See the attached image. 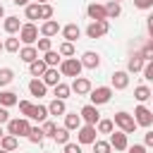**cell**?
<instances>
[{"label": "cell", "mask_w": 153, "mask_h": 153, "mask_svg": "<svg viewBox=\"0 0 153 153\" xmlns=\"http://www.w3.org/2000/svg\"><path fill=\"white\" fill-rule=\"evenodd\" d=\"M141 72H143V79H146V81H153V60H148Z\"/></svg>", "instance_id": "cell-43"}, {"label": "cell", "mask_w": 153, "mask_h": 153, "mask_svg": "<svg viewBox=\"0 0 153 153\" xmlns=\"http://www.w3.org/2000/svg\"><path fill=\"white\" fill-rule=\"evenodd\" d=\"M67 112V105H65V100H60V98H53L50 100V105H48V115H65Z\"/></svg>", "instance_id": "cell-29"}, {"label": "cell", "mask_w": 153, "mask_h": 153, "mask_svg": "<svg viewBox=\"0 0 153 153\" xmlns=\"http://www.w3.org/2000/svg\"><path fill=\"white\" fill-rule=\"evenodd\" d=\"M29 131H31V124H29V117H10V122H7V134H14L17 139L19 136H29Z\"/></svg>", "instance_id": "cell-2"}, {"label": "cell", "mask_w": 153, "mask_h": 153, "mask_svg": "<svg viewBox=\"0 0 153 153\" xmlns=\"http://www.w3.org/2000/svg\"><path fill=\"white\" fill-rule=\"evenodd\" d=\"M151 93H153V91H151L146 84H141V86H136V88H134V98H136L139 103H146V100H151Z\"/></svg>", "instance_id": "cell-32"}, {"label": "cell", "mask_w": 153, "mask_h": 153, "mask_svg": "<svg viewBox=\"0 0 153 153\" xmlns=\"http://www.w3.org/2000/svg\"><path fill=\"white\" fill-rule=\"evenodd\" d=\"M60 33H62V38H65V41L74 43V41L81 36V29H79L76 24H67V26H62V29H60Z\"/></svg>", "instance_id": "cell-19"}, {"label": "cell", "mask_w": 153, "mask_h": 153, "mask_svg": "<svg viewBox=\"0 0 153 153\" xmlns=\"http://www.w3.org/2000/svg\"><path fill=\"white\" fill-rule=\"evenodd\" d=\"M60 76H62V74H60V69H57V67H48V69L43 72V76H41V79H43V84H45V86H55V84H60Z\"/></svg>", "instance_id": "cell-20"}, {"label": "cell", "mask_w": 153, "mask_h": 153, "mask_svg": "<svg viewBox=\"0 0 153 153\" xmlns=\"http://www.w3.org/2000/svg\"><path fill=\"white\" fill-rule=\"evenodd\" d=\"M53 14H55L53 5H50V2H41V19H43V22H45V19H53Z\"/></svg>", "instance_id": "cell-41"}, {"label": "cell", "mask_w": 153, "mask_h": 153, "mask_svg": "<svg viewBox=\"0 0 153 153\" xmlns=\"http://www.w3.org/2000/svg\"><path fill=\"white\" fill-rule=\"evenodd\" d=\"M36 57H38V48H36V45H22V48H19V60H22V62L31 65Z\"/></svg>", "instance_id": "cell-17"}, {"label": "cell", "mask_w": 153, "mask_h": 153, "mask_svg": "<svg viewBox=\"0 0 153 153\" xmlns=\"http://www.w3.org/2000/svg\"><path fill=\"white\" fill-rule=\"evenodd\" d=\"M110 31V19H98L86 26V38H100Z\"/></svg>", "instance_id": "cell-6"}, {"label": "cell", "mask_w": 153, "mask_h": 153, "mask_svg": "<svg viewBox=\"0 0 153 153\" xmlns=\"http://www.w3.org/2000/svg\"><path fill=\"white\" fill-rule=\"evenodd\" d=\"M143 65H146V60L141 57V53H134V55L127 60V72H129V74H136V72L143 69Z\"/></svg>", "instance_id": "cell-18"}, {"label": "cell", "mask_w": 153, "mask_h": 153, "mask_svg": "<svg viewBox=\"0 0 153 153\" xmlns=\"http://www.w3.org/2000/svg\"><path fill=\"white\" fill-rule=\"evenodd\" d=\"M17 105H19V112H22L24 117H29V110H31V105H33V103H31V100H19Z\"/></svg>", "instance_id": "cell-44"}, {"label": "cell", "mask_w": 153, "mask_h": 153, "mask_svg": "<svg viewBox=\"0 0 153 153\" xmlns=\"http://www.w3.org/2000/svg\"><path fill=\"white\" fill-rule=\"evenodd\" d=\"M36 2H48V0H36Z\"/></svg>", "instance_id": "cell-58"}, {"label": "cell", "mask_w": 153, "mask_h": 153, "mask_svg": "<svg viewBox=\"0 0 153 153\" xmlns=\"http://www.w3.org/2000/svg\"><path fill=\"white\" fill-rule=\"evenodd\" d=\"M115 2H122V0H115Z\"/></svg>", "instance_id": "cell-59"}, {"label": "cell", "mask_w": 153, "mask_h": 153, "mask_svg": "<svg viewBox=\"0 0 153 153\" xmlns=\"http://www.w3.org/2000/svg\"><path fill=\"white\" fill-rule=\"evenodd\" d=\"M36 48H38V53H48V50H53V41L48 36H43V38L36 41Z\"/></svg>", "instance_id": "cell-40"}, {"label": "cell", "mask_w": 153, "mask_h": 153, "mask_svg": "<svg viewBox=\"0 0 153 153\" xmlns=\"http://www.w3.org/2000/svg\"><path fill=\"white\" fill-rule=\"evenodd\" d=\"M43 60H45V65H48V67H60L62 55H60L57 50H48V53H43Z\"/></svg>", "instance_id": "cell-31"}, {"label": "cell", "mask_w": 153, "mask_h": 153, "mask_svg": "<svg viewBox=\"0 0 153 153\" xmlns=\"http://www.w3.org/2000/svg\"><path fill=\"white\" fill-rule=\"evenodd\" d=\"M17 103H19V98H17L14 91H0V105L2 108H12Z\"/></svg>", "instance_id": "cell-27"}, {"label": "cell", "mask_w": 153, "mask_h": 153, "mask_svg": "<svg viewBox=\"0 0 153 153\" xmlns=\"http://www.w3.org/2000/svg\"><path fill=\"white\" fill-rule=\"evenodd\" d=\"M81 124H84L81 115H76V112H65V127H67L69 131H76Z\"/></svg>", "instance_id": "cell-23"}, {"label": "cell", "mask_w": 153, "mask_h": 153, "mask_svg": "<svg viewBox=\"0 0 153 153\" xmlns=\"http://www.w3.org/2000/svg\"><path fill=\"white\" fill-rule=\"evenodd\" d=\"M110 146L115 148V151H127L129 148V139H127V134L120 129V131H115L112 129V134H110Z\"/></svg>", "instance_id": "cell-12"}, {"label": "cell", "mask_w": 153, "mask_h": 153, "mask_svg": "<svg viewBox=\"0 0 153 153\" xmlns=\"http://www.w3.org/2000/svg\"><path fill=\"white\" fill-rule=\"evenodd\" d=\"M31 143H43V139H45V134H43V129L41 127H31V131H29V136H26Z\"/></svg>", "instance_id": "cell-36"}, {"label": "cell", "mask_w": 153, "mask_h": 153, "mask_svg": "<svg viewBox=\"0 0 153 153\" xmlns=\"http://www.w3.org/2000/svg\"><path fill=\"white\" fill-rule=\"evenodd\" d=\"M2 45H5L7 53H19V36H7L2 41Z\"/></svg>", "instance_id": "cell-33"}, {"label": "cell", "mask_w": 153, "mask_h": 153, "mask_svg": "<svg viewBox=\"0 0 153 153\" xmlns=\"http://www.w3.org/2000/svg\"><path fill=\"white\" fill-rule=\"evenodd\" d=\"M86 14H88V19H91V22L108 19V17H105V5H98V2H91V5L86 7Z\"/></svg>", "instance_id": "cell-16"}, {"label": "cell", "mask_w": 153, "mask_h": 153, "mask_svg": "<svg viewBox=\"0 0 153 153\" xmlns=\"http://www.w3.org/2000/svg\"><path fill=\"white\" fill-rule=\"evenodd\" d=\"M60 74L62 76H81V69H84V65H81V60H76V57H65L62 62H60Z\"/></svg>", "instance_id": "cell-1"}, {"label": "cell", "mask_w": 153, "mask_h": 153, "mask_svg": "<svg viewBox=\"0 0 153 153\" xmlns=\"http://www.w3.org/2000/svg\"><path fill=\"white\" fill-rule=\"evenodd\" d=\"M79 60H81V65H84L86 69H98V67H100V55L93 53V50H86Z\"/></svg>", "instance_id": "cell-13"}, {"label": "cell", "mask_w": 153, "mask_h": 153, "mask_svg": "<svg viewBox=\"0 0 153 153\" xmlns=\"http://www.w3.org/2000/svg\"><path fill=\"white\" fill-rule=\"evenodd\" d=\"M17 146H19V139H17L14 134H5V136L0 139V148H2V151H10V153H12V151H17Z\"/></svg>", "instance_id": "cell-25"}, {"label": "cell", "mask_w": 153, "mask_h": 153, "mask_svg": "<svg viewBox=\"0 0 153 153\" xmlns=\"http://www.w3.org/2000/svg\"><path fill=\"white\" fill-rule=\"evenodd\" d=\"M134 7H139V10H151V7H153V0H134Z\"/></svg>", "instance_id": "cell-46"}, {"label": "cell", "mask_w": 153, "mask_h": 153, "mask_svg": "<svg viewBox=\"0 0 153 153\" xmlns=\"http://www.w3.org/2000/svg\"><path fill=\"white\" fill-rule=\"evenodd\" d=\"M112 122H115V127H117V129H122L124 134H131V131L136 129V120H134V115H129V112H124V110L115 112Z\"/></svg>", "instance_id": "cell-3"}, {"label": "cell", "mask_w": 153, "mask_h": 153, "mask_svg": "<svg viewBox=\"0 0 153 153\" xmlns=\"http://www.w3.org/2000/svg\"><path fill=\"white\" fill-rule=\"evenodd\" d=\"M12 79H14V72H12L10 67H0V86L12 84Z\"/></svg>", "instance_id": "cell-38"}, {"label": "cell", "mask_w": 153, "mask_h": 153, "mask_svg": "<svg viewBox=\"0 0 153 153\" xmlns=\"http://www.w3.org/2000/svg\"><path fill=\"white\" fill-rule=\"evenodd\" d=\"M45 91H48V86L43 84V79L33 76V79L29 81V93H31L33 98H43V96H45Z\"/></svg>", "instance_id": "cell-15"}, {"label": "cell", "mask_w": 153, "mask_h": 153, "mask_svg": "<svg viewBox=\"0 0 153 153\" xmlns=\"http://www.w3.org/2000/svg\"><path fill=\"white\" fill-rule=\"evenodd\" d=\"M7 122H10V112H7V108L0 105V124H7Z\"/></svg>", "instance_id": "cell-48"}, {"label": "cell", "mask_w": 153, "mask_h": 153, "mask_svg": "<svg viewBox=\"0 0 153 153\" xmlns=\"http://www.w3.org/2000/svg\"><path fill=\"white\" fill-rule=\"evenodd\" d=\"M127 151H129V153H146V146H143V143H134V146H129Z\"/></svg>", "instance_id": "cell-49"}, {"label": "cell", "mask_w": 153, "mask_h": 153, "mask_svg": "<svg viewBox=\"0 0 153 153\" xmlns=\"http://www.w3.org/2000/svg\"><path fill=\"white\" fill-rule=\"evenodd\" d=\"M148 45H151V48H153V38H151V43H148Z\"/></svg>", "instance_id": "cell-56"}, {"label": "cell", "mask_w": 153, "mask_h": 153, "mask_svg": "<svg viewBox=\"0 0 153 153\" xmlns=\"http://www.w3.org/2000/svg\"><path fill=\"white\" fill-rule=\"evenodd\" d=\"M41 129H43V134H45V136H50V139H53V136H55V131H57V124H55V122H50V120H45Z\"/></svg>", "instance_id": "cell-42"}, {"label": "cell", "mask_w": 153, "mask_h": 153, "mask_svg": "<svg viewBox=\"0 0 153 153\" xmlns=\"http://www.w3.org/2000/svg\"><path fill=\"white\" fill-rule=\"evenodd\" d=\"M24 14H26V19H29V22L41 19V2H29V5L24 7Z\"/></svg>", "instance_id": "cell-26"}, {"label": "cell", "mask_w": 153, "mask_h": 153, "mask_svg": "<svg viewBox=\"0 0 153 153\" xmlns=\"http://www.w3.org/2000/svg\"><path fill=\"white\" fill-rule=\"evenodd\" d=\"M0 19H5V7L0 5Z\"/></svg>", "instance_id": "cell-53"}, {"label": "cell", "mask_w": 153, "mask_h": 153, "mask_svg": "<svg viewBox=\"0 0 153 153\" xmlns=\"http://www.w3.org/2000/svg\"><path fill=\"white\" fill-rule=\"evenodd\" d=\"M29 120H36V122H45L48 120V105H31L29 110Z\"/></svg>", "instance_id": "cell-21"}, {"label": "cell", "mask_w": 153, "mask_h": 153, "mask_svg": "<svg viewBox=\"0 0 153 153\" xmlns=\"http://www.w3.org/2000/svg\"><path fill=\"white\" fill-rule=\"evenodd\" d=\"M2 29H5L10 36L19 33V29H22V22H19V17H5V19H2Z\"/></svg>", "instance_id": "cell-22"}, {"label": "cell", "mask_w": 153, "mask_h": 153, "mask_svg": "<svg viewBox=\"0 0 153 153\" xmlns=\"http://www.w3.org/2000/svg\"><path fill=\"white\" fill-rule=\"evenodd\" d=\"M12 2H14L17 7H26V5H29V0H12Z\"/></svg>", "instance_id": "cell-52"}, {"label": "cell", "mask_w": 153, "mask_h": 153, "mask_svg": "<svg viewBox=\"0 0 153 153\" xmlns=\"http://www.w3.org/2000/svg\"><path fill=\"white\" fill-rule=\"evenodd\" d=\"M112 129H115V122L112 120H98V124H96V131L98 134H112Z\"/></svg>", "instance_id": "cell-34"}, {"label": "cell", "mask_w": 153, "mask_h": 153, "mask_svg": "<svg viewBox=\"0 0 153 153\" xmlns=\"http://www.w3.org/2000/svg\"><path fill=\"white\" fill-rule=\"evenodd\" d=\"M2 136H5V131H2V124H0V139H2Z\"/></svg>", "instance_id": "cell-54"}, {"label": "cell", "mask_w": 153, "mask_h": 153, "mask_svg": "<svg viewBox=\"0 0 153 153\" xmlns=\"http://www.w3.org/2000/svg\"><path fill=\"white\" fill-rule=\"evenodd\" d=\"M146 26H148V33H151V38H153V12L148 14V19H146Z\"/></svg>", "instance_id": "cell-51"}, {"label": "cell", "mask_w": 153, "mask_h": 153, "mask_svg": "<svg viewBox=\"0 0 153 153\" xmlns=\"http://www.w3.org/2000/svg\"><path fill=\"white\" fill-rule=\"evenodd\" d=\"M2 50H5V45H2V41H0V53H2Z\"/></svg>", "instance_id": "cell-55"}, {"label": "cell", "mask_w": 153, "mask_h": 153, "mask_svg": "<svg viewBox=\"0 0 153 153\" xmlns=\"http://www.w3.org/2000/svg\"><path fill=\"white\" fill-rule=\"evenodd\" d=\"M143 146H146V148H153V131H146V136H143Z\"/></svg>", "instance_id": "cell-50"}, {"label": "cell", "mask_w": 153, "mask_h": 153, "mask_svg": "<svg viewBox=\"0 0 153 153\" xmlns=\"http://www.w3.org/2000/svg\"><path fill=\"white\" fill-rule=\"evenodd\" d=\"M69 93H72L69 84H62V81H60V84H55V86H53V96H55V98H60V100H67V98H69Z\"/></svg>", "instance_id": "cell-28"}, {"label": "cell", "mask_w": 153, "mask_h": 153, "mask_svg": "<svg viewBox=\"0 0 153 153\" xmlns=\"http://www.w3.org/2000/svg\"><path fill=\"white\" fill-rule=\"evenodd\" d=\"M110 84H112V88H117V91H124V88L129 86V72H127V69H117V72H112V76H110Z\"/></svg>", "instance_id": "cell-11"}, {"label": "cell", "mask_w": 153, "mask_h": 153, "mask_svg": "<svg viewBox=\"0 0 153 153\" xmlns=\"http://www.w3.org/2000/svg\"><path fill=\"white\" fill-rule=\"evenodd\" d=\"M79 115H81V120H84L86 124H98V120H100V112H98V105H93V103H88V105H84V108L79 110Z\"/></svg>", "instance_id": "cell-10"}, {"label": "cell", "mask_w": 153, "mask_h": 153, "mask_svg": "<svg viewBox=\"0 0 153 153\" xmlns=\"http://www.w3.org/2000/svg\"><path fill=\"white\" fill-rule=\"evenodd\" d=\"M69 88H72L76 96H88L93 86H91V81H88L86 76H74V79H72V84H69Z\"/></svg>", "instance_id": "cell-9"}, {"label": "cell", "mask_w": 153, "mask_h": 153, "mask_svg": "<svg viewBox=\"0 0 153 153\" xmlns=\"http://www.w3.org/2000/svg\"><path fill=\"white\" fill-rule=\"evenodd\" d=\"M53 141H55V143H62V146H65V143L69 141V129H67V127H57V131H55Z\"/></svg>", "instance_id": "cell-37"}, {"label": "cell", "mask_w": 153, "mask_h": 153, "mask_svg": "<svg viewBox=\"0 0 153 153\" xmlns=\"http://www.w3.org/2000/svg\"><path fill=\"white\" fill-rule=\"evenodd\" d=\"M141 57H143V60H153V48H151V45H143V48H141Z\"/></svg>", "instance_id": "cell-47"}, {"label": "cell", "mask_w": 153, "mask_h": 153, "mask_svg": "<svg viewBox=\"0 0 153 153\" xmlns=\"http://www.w3.org/2000/svg\"><path fill=\"white\" fill-rule=\"evenodd\" d=\"M65 153H81V143H79V141H76V143L67 141V143H65Z\"/></svg>", "instance_id": "cell-45"}, {"label": "cell", "mask_w": 153, "mask_h": 153, "mask_svg": "<svg viewBox=\"0 0 153 153\" xmlns=\"http://www.w3.org/2000/svg\"><path fill=\"white\" fill-rule=\"evenodd\" d=\"M45 69H48V65H45V60H43V57H36V60L29 65V72H31V76H38V79L43 76V72H45Z\"/></svg>", "instance_id": "cell-24"}, {"label": "cell", "mask_w": 153, "mask_h": 153, "mask_svg": "<svg viewBox=\"0 0 153 153\" xmlns=\"http://www.w3.org/2000/svg\"><path fill=\"white\" fill-rule=\"evenodd\" d=\"M134 120H136V127H151L153 124V110H148L143 103H139L134 108Z\"/></svg>", "instance_id": "cell-7"}, {"label": "cell", "mask_w": 153, "mask_h": 153, "mask_svg": "<svg viewBox=\"0 0 153 153\" xmlns=\"http://www.w3.org/2000/svg\"><path fill=\"white\" fill-rule=\"evenodd\" d=\"M0 153H10V151H2V148H0Z\"/></svg>", "instance_id": "cell-57"}, {"label": "cell", "mask_w": 153, "mask_h": 153, "mask_svg": "<svg viewBox=\"0 0 153 153\" xmlns=\"http://www.w3.org/2000/svg\"><path fill=\"white\" fill-rule=\"evenodd\" d=\"M88 98H91L93 105H105L112 98V86H96V88H91Z\"/></svg>", "instance_id": "cell-5"}, {"label": "cell", "mask_w": 153, "mask_h": 153, "mask_svg": "<svg viewBox=\"0 0 153 153\" xmlns=\"http://www.w3.org/2000/svg\"><path fill=\"white\" fill-rule=\"evenodd\" d=\"M96 134H98V131H96V124H86V122H84V124L76 129V141H79L81 146L93 143V141H96Z\"/></svg>", "instance_id": "cell-8"}, {"label": "cell", "mask_w": 153, "mask_h": 153, "mask_svg": "<svg viewBox=\"0 0 153 153\" xmlns=\"http://www.w3.org/2000/svg\"><path fill=\"white\" fill-rule=\"evenodd\" d=\"M60 29H62V26H60L55 19H45V22L41 24V29H38V31H41V36L53 38V36H57V33H60Z\"/></svg>", "instance_id": "cell-14"}, {"label": "cell", "mask_w": 153, "mask_h": 153, "mask_svg": "<svg viewBox=\"0 0 153 153\" xmlns=\"http://www.w3.org/2000/svg\"><path fill=\"white\" fill-rule=\"evenodd\" d=\"M57 53H60L62 57H74V43H69V41H62V43L57 45Z\"/></svg>", "instance_id": "cell-35"}, {"label": "cell", "mask_w": 153, "mask_h": 153, "mask_svg": "<svg viewBox=\"0 0 153 153\" xmlns=\"http://www.w3.org/2000/svg\"><path fill=\"white\" fill-rule=\"evenodd\" d=\"M151 100H153V93H151Z\"/></svg>", "instance_id": "cell-60"}, {"label": "cell", "mask_w": 153, "mask_h": 153, "mask_svg": "<svg viewBox=\"0 0 153 153\" xmlns=\"http://www.w3.org/2000/svg\"><path fill=\"white\" fill-rule=\"evenodd\" d=\"M19 41H22L24 45H33V43L38 41V26H36L33 22L22 24V29H19Z\"/></svg>", "instance_id": "cell-4"}, {"label": "cell", "mask_w": 153, "mask_h": 153, "mask_svg": "<svg viewBox=\"0 0 153 153\" xmlns=\"http://www.w3.org/2000/svg\"><path fill=\"white\" fill-rule=\"evenodd\" d=\"M93 146V153H112V146H110V141H93L91 143Z\"/></svg>", "instance_id": "cell-39"}, {"label": "cell", "mask_w": 153, "mask_h": 153, "mask_svg": "<svg viewBox=\"0 0 153 153\" xmlns=\"http://www.w3.org/2000/svg\"><path fill=\"white\" fill-rule=\"evenodd\" d=\"M120 14H122V5L115 2V0H110V2L105 5V17H108V19H117Z\"/></svg>", "instance_id": "cell-30"}]
</instances>
